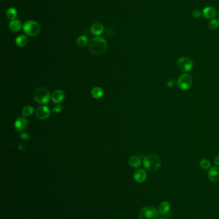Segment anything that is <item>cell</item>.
Segmentation results:
<instances>
[{
	"mask_svg": "<svg viewBox=\"0 0 219 219\" xmlns=\"http://www.w3.org/2000/svg\"><path fill=\"white\" fill-rule=\"evenodd\" d=\"M88 47L92 54L101 55L105 53L107 48V43L104 38L97 36L90 40Z\"/></svg>",
	"mask_w": 219,
	"mask_h": 219,
	"instance_id": "1",
	"label": "cell"
},
{
	"mask_svg": "<svg viewBox=\"0 0 219 219\" xmlns=\"http://www.w3.org/2000/svg\"><path fill=\"white\" fill-rule=\"evenodd\" d=\"M144 167L150 172L158 170L161 165V160L160 156L155 153L147 155L143 160Z\"/></svg>",
	"mask_w": 219,
	"mask_h": 219,
	"instance_id": "2",
	"label": "cell"
},
{
	"mask_svg": "<svg viewBox=\"0 0 219 219\" xmlns=\"http://www.w3.org/2000/svg\"><path fill=\"white\" fill-rule=\"evenodd\" d=\"M24 33L30 37H35L38 35L41 30L40 24L33 20H29L24 23L23 26Z\"/></svg>",
	"mask_w": 219,
	"mask_h": 219,
	"instance_id": "3",
	"label": "cell"
},
{
	"mask_svg": "<svg viewBox=\"0 0 219 219\" xmlns=\"http://www.w3.org/2000/svg\"><path fill=\"white\" fill-rule=\"evenodd\" d=\"M51 99V96L49 91L44 87L37 88L34 92L35 101L41 104L48 103Z\"/></svg>",
	"mask_w": 219,
	"mask_h": 219,
	"instance_id": "4",
	"label": "cell"
},
{
	"mask_svg": "<svg viewBox=\"0 0 219 219\" xmlns=\"http://www.w3.org/2000/svg\"><path fill=\"white\" fill-rule=\"evenodd\" d=\"M159 212L153 206L144 207L139 213V219H158Z\"/></svg>",
	"mask_w": 219,
	"mask_h": 219,
	"instance_id": "5",
	"label": "cell"
},
{
	"mask_svg": "<svg viewBox=\"0 0 219 219\" xmlns=\"http://www.w3.org/2000/svg\"><path fill=\"white\" fill-rule=\"evenodd\" d=\"M192 76L189 74L184 73L178 77L177 84L181 90H187L192 87Z\"/></svg>",
	"mask_w": 219,
	"mask_h": 219,
	"instance_id": "6",
	"label": "cell"
},
{
	"mask_svg": "<svg viewBox=\"0 0 219 219\" xmlns=\"http://www.w3.org/2000/svg\"><path fill=\"white\" fill-rule=\"evenodd\" d=\"M177 66L180 71L186 72L190 71L193 67L194 64L192 60L187 56H181L179 58L177 61Z\"/></svg>",
	"mask_w": 219,
	"mask_h": 219,
	"instance_id": "7",
	"label": "cell"
},
{
	"mask_svg": "<svg viewBox=\"0 0 219 219\" xmlns=\"http://www.w3.org/2000/svg\"><path fill=\"white\" fill-rule=\"evenodd\" d=\"M51 111L50 108L46 106H40L37 108L36 110V116L40 120H44L48 118Z\"/></svg>",
	"mask_w": 219,
	"mask_h": 219,
	"instance_id": "8",
	"label": "cell"
},
{
	"mask_svg": "<svg viewBox=\"0 0 219 219\" xmlns=\"http://www.w3.org/2000/svg\"><path fill=\"white\" fill-rule=\"evenodd\" d=\"M217 15V11L216 8L211 6H208L205 7L202 10V16L208 20L215 19Z\"/></svg>",
	"mask_w": 219,
	"mask_h": 219,
	"instance_id": "9",
	"label": "cell"
},
{
	"mask_svg": "<svg viewBox=\"0 0 219 219\" xmlns=\"http://www.w3.org/2000/svg\"><path fill=\"white\" fill-rule=\"evenodd\" d=\"M28 119L24 116H20L16 119L14 123L15 128L18 131H24L28 126Z\"/></svg>",
	"mask_w": 219,
	"mask_h": 219,
	"instance_id": "10",
	"label": "cell"
},
{
	"mask_svg": "<svg viewBox=\"0 0 219 219\" xmlns=\"http://www.w3.org/2000/svg\"><path fill=\"white\" fill-rule=\"evenodd\" d=\"M147 176L146 172L142 168H139L136 170L134 172V176H133L134 180L138 183H143L146 180Z\"/></svg>",
	"mask_w": 219,
	"mask_h": 219,
	"instance_id": "11",
	"label": "cell"
},
{
	"mask_svg": "<svg viewBox=\"0 0 219 219\" xmlns=\"http://www.w3.org/2000/svg\"><path fill=\"white\" fill-rule=\"evenodd\" d=\"M65 98V93L62 90H55L51 96L52 101L55 103H60L64 101Z\"/></svg>",
	"mask_w": 219,
	"mask_h": 219,
	"instance_id": "12",
	"label": "cell"
},
{
	"mask_svg": "<svg viewBox=\"0 0 219 219\" xmlns=\"http://www.w3.org/2000/svg\"><path fill=\"white\" fill-rule=\"evenodd\" d=\"M208 178L213 183L219 181V168L213 167L208 171Z\"/></svg>",
	"mask_w": 219,
	"mask_h": 219,
	"instance_id": "13",
	"label": "cell"
},
{
	"mask_svg": "<svg viewBox=\"0 0 219 219\" xmlns=\"http://www.w3.org/2000/svg\"><path fill=\"white\" fill-rule=\"evenodd\" d=\"M104 30V27L103 24L100 23H95L92 24L91 27V32L96 36L100 35Z\"/></svg>",
	"mask_w": 219,
	"mask_h": 219,
	"instance_id": "14",
	"label": "cell"
},
{
	"mask_svg": "<svg viewBox=\"0 0 219 219\" xmlns=\"http://www.w3.org/2000/svg\"><path fill=\"white\" fill-rule=\"evenodd\" d=\"M22 23L19 19H15L10 21L8 24V27L13 32H18L21 30L22 26Z\"/></svg>",
	"mask_w": 219,
	"mask_h": 219,
	"instance_id": "15",
	"label": "cell"
},
{
	"mask_svg": "<svg viewBox=\"0 0 219 219\" xmlns=\"http://www.w3.org/2000/svg\"><path fill=\"white\" fill-rule=\"evenodd\" d=\"M28 40L26 35H20L17 38L15 39V44L20 47V48H23L25 47L28 44Z\"/></svg>",
	"mask_w": 219,
	"mask_h": 219,
	"instance_id": "16",
	"label": "cell"
},
{
	"mask_svg": "<svg viewBox=\"0 0 219 219\" xmlns=\"http://www.w3.org/2000/svg\"><path fill=\"white\" fill-rule=\"evenodd\" d=\"M170 210V203L167 201H163L159 205L158 210L160 213L162 215H166V213H168Z\"/></svg>",
	"mask_w": 219,
	"mask_h": 219,
	"instance_id": "17",
	"label": "cell"
},
{
	"mask_svg": "<svg viewBox=\"0 0 219 219\" xmlns=\"http://www.w3.org/2000/svg\"><path fill=\"white\" fill-rule=\"evenodd\" d=\"M142 163L140 158L138 156H132L129 160V164L132 168H138Z\"/></svg>",
	"mask_w": 219,
	"mask_h": 219,
	"instance_id": "18",
	"label": "cell"
},
{
	"mask_svg": "<svg viewBox=\"0 0 219 219\" xmlns=\"http://www.w3.org/2000/svg\"><path fill=\"white\" fill-rule=\"evenodd\" d=\"M6 15H7V18L10 21L15 20L16 19V18L18 16V11L15 8L10 7L7 10Z\"/></svg>",
	"mask_w": 219,
	"mask_h": 219,
	"instance_id": "19",
	"label": "cell"
},
{
	"mask_svg": "<svg viewBox=\"0 0 219 219\" xmlns=\"http://www.w3.org/2000/svg\"><path fill=\"white\" fill-rule=\"evenodd\" d=\"M104 95V91L102 88L96 87L91 90V96L95 99H100Z\"/></svg>",
	"mask_w": 219,
	"mask_h": 219,
	"instance_id": "20",
	"label": "cell"
},
{
	"mask_svg": "<svg viewBox=\"0 0 219 219\" xmlns=\"http://www.w3.org/2000/svg\"><path fill=\"white\" fill-rule=\"evenodd\" d=\"M88 43V38L85 35H81L76 39V44L80 47H84Z\"/></svg>",
	"mask_w": 219,
	"mask_h": 219,
	"instance_id": "21",
	"label": "cell"
},
{
	"mask_svg": "<svg viewBox=\"0 0 219 219\" xmlns=\"http://www.w3.org/2000/svg\"><path fill=\"white\" fill-rule=\"evenodd\" d=\"M34 108L31 106H25L22 111V114L24 116H30L31 115H32L34 113Z\"/></svg>",
	"mask_w": 219,
	"mask_h": 219,
	"instance_id": "22",
	"label": "cell"
},
{
	"mask_svg": "<svg viewBox=\"0 0 219 219\" xmlns=\"http://www.w3.org/2000/svg\"><path fill=\"white\" fill-rule=\"evenodd\" d=\"M209 28L211 30H216L219 28V20L217 19H213L209 23Z\"/></svg>",
	"mask_w": 219,
	"mask_h": 219,
	"instance_id": "23",
	"label": "cell"
},
{
	"mask_svg": "<svg viewBox=\"0 0 219 219\" xmlns=\"http://www.w3.org/2000/svg\"><path fill=\"white\" fill-rule=\"evenodd\" d=\"M200 166L202 168L207 170L208 168H210V166H211V163L210 162V161L207 159H202L200 160Z\"/></svg>",
	"mask_w": 219,
	"mask_h": 219,
	"instance_id": "24",
	"label": "cell"
},
{
	"mask_svg": "<svg viewBox=\"0 0 219 219\" xmlns=\"http://www.w3.org/2000/svg\"><path fill=\"white\" fill-rule=\"evenodd\" d=\"M192 16L195 18H199L202 16V11L198 10V9H195L194 10L192 13Z\"/></svg>",
	"mask_w": 219,
	"mask_h": 219,
	"instance_id": "25",
	"label": "cell"
},
{
	"mask_svg": "<svg viewBox=\"0 0 219 219\" xmlns=\"http://www.w3.org/2000/svg\"><path fill=\"white\" fill-rule=\"evenodd\" d=\"M62 108H63V107L61 104H56L53 108V111L55 113H59L62 110Z\"/></svg>",
	"mask_w": 219,
	"mask_h": 219,
	"instance_id": "26",
	"label": "cell"
},
{
	"mask_svg": "<svg viewBox=\"0 0 219 219\" xmlns=\"http://www.w3.org/2000/svg\"><path fill=\"white\" fill-rule=\"evenodd\" d=\"M20 137L23 140H28L29 138V135L26 133H23L20 135Z\"/></svg>",
	"mask_w": 219,
	"mask_h": 219,
	"instance_id": "27",
	"label": "cell"
},
{
	"mask_svg": "<svg viewBox=\"0 0 219 219\" xmlns=\"http://www.w3.org/2000/svg\"><path fill=\"white\" fill-rule=\"evenodd\" d=\"M214 162H215V163L216 165L219 166V154L217 155V156H216V157H215V160H214Z\"/></svg>",
	"mask_w": 219,
	"mask_h": 219,
	"instance_id": "28",
	"label": "cell"
},
{
	"mask_svg": "<svg viewBox=\"0 0 219 219\" xmlns=\"http://www.w3.org/2000/svg\"><path fill=\"white\" fill-rule=\"evenodd\" d=\"M218 18H219V10H218Z\"/></svg>",
	"mask_w": 219,
	"mask_h": 219,
	"instance_id": "29",
	"label": "cell"
},
{
	"mask_svg": "<svg viewBox=\"0 0 219 219\" xmlns=\"http://www.w3.org/2000/svg\"><path fill=\"white\" fill-rule=\"evenodd\" d=\"M158 219H164L163 218H158Z\"/></svg>",
	"mask_w": 219,
	"mask_h": 219,
	"instance_id": "30",
	"label": "cell"
}]
</instances>
